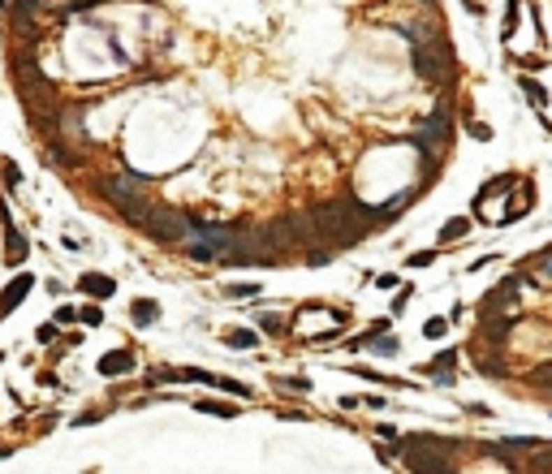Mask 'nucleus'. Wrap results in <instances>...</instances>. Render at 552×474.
Wrapping results in <instances>:
<instances>
[{
	"label": "nucleus",
	"mask_w": 552,
	"mask_h": 474,
	"mask_svg": "<svg viewBox=\"0 0 552 474\" xmlns=\"http://www.w3.org/2000/svg\"><path fill=\"white\" fill-rule=\"evenodd\" d=\"M333 259H337V246H328V242H315V251H311V246L303 251V263L307 267H324V263H333Z\"/></svg>",
	"instance_id": "9b49d317"
},
{
	"label": "nucleus",
	"mask_w": 552,
	"mask_h": 474,
	"mask_svg": "<svg viewBox=\"0 0 552 474\" xmlns=\"http://www.w3.org/2000/svg\"><path fill=\"white\" fill-rule=\"evenodd\" d=\"M78 323H82V328H99V323H104V311H99V306L91 302V306H82V311H78Z\"/></svg>",
	"instance_id": "6ab92c4d"
},
{
	"label": "nucleus",
	"mask_w": 552,
	"mask_h": 474,
	"mask_svg": "<svg viewBox=\"0 0 552 474\" xmlns=\"http://www.w3.org/2000/svg\"><path fill=\"white\" fill-rule=\"evenodd\" d=\"M479 366H484V371H488V376H505V362H496V358H484V362H479Z\"/></svg>",
	"instance_id": "473e14b6"
},
{
	"label": "nucleus",
	"mask_w": 552,
	"mask_h": 474,
	"mask_svg": "<svg viewBox=\"0 0 552 474\" xmlns=\"http://www.w3.org/2000/svg\"><path fill=\"white\" fill-rule=\"evenodd\" d=\"M9 453H13V448H5V444H0V461H5V457H9Z\"/></svg>",
	"instance_id": "e433bc0d"
},
{
	"label": "nucleus",
	"mask_w": 552,
	"mask_h": 474,
	"mask_svg": "<svg viewBox=\"0 0 552 474\" xmlns=\"http://www.w3.org/2000/svg\"><path fill=\"white\" fill-rule=\"evenodd\" d=\"M436 255H440V251H419V255H410V259H406V267H432V263H436Z\"/></svg>",
	"instance_id": "a878e982"
},
{
	"label": "nucleus",
	"mask_w": 552,
	"mask_h": 474,
	"mask_svg": "<svg viewBox=\"0 0 552 474\" xmlns=\"http://www.w3.org/2000/svg\"><path fill=\"white\" fill-rule=\"evenodd\" d=\"M87 9H95V0H69V5H65L61 13L69 17V13H87Z\"/></svg>",
	"instance_id": "cd10ccee"
},
{
	"label": "nucleus",
	"mask_w": 552,
	"mask_h": 474,
	"mask_svg": "<svg viewBox=\"0 0 552 474\" xmlns=\"http://www.w3.org/2000/svg\"><path fill=\"white\" fill-rule=\"evenodd\" d=\"M0 229H5V263L9 267H22V263H27V255H31V246H27V233L13 224V216H9L5 203H0Z\"/></svg>",
	"instance_id": "20e7f679"
},
{
	"label": "nucleus",
	"mask_w": 552,
	"mask_h": 474,
	"mask_svg": "<svg viewBox=\"0 0 552 474\" xmlns=\"http://www.w3.org/2000/svg\"><path fill=\"white\" fill-rule=\"evenodd\" d=\"M466 130H470V134H474V138H484V142H488V138H492V130H488V126H484V121H470V126H466Z\"/></svg>",
	"instance_id": "2f4dec72"
},
{
	"label": "nucleus",
	"mask_w": 552,
	"mask_h": 474,
	"mask_svg": "<svg viewBox=\"0 0 552 474\" xmlns=\"http://www.w3.org/2000/svg\"><path fill=\"white\" fill-rule=\"evenodd\" d=\"M186 380V366H152L147 371V384H182Z\"/></svg>",
	"instance_id": "ddd939ff"
},
{
	"label": "nucleus",
	"mask_w": 552,
	"mask_h": 474,
	"mask_svg": "<svg viewBox=\"0 0 552 474\" xmlns=\"http://www.w3.org/2000/svg\"><path fill=\"white\" fill-rule=\"evenodd\" d=\"M509 323H514V315H500V319H484V336H488V341H505Z\"/></svg>",
	"instance_id": "dca6fc26"
},
{
	"label": "nucleus",
	"mask_w": 552,
	"mask_h": 474,
	"mask_svg": "<svg viewBox=\"0 0 552 474\" xmlns=\"http://www.w3.org/2000/svg\"><path fill=\"white\" fill-rule=\"evenodd\" d=\"M134 366H138L134 349H112V354H104V358L95 362V371H99V376H130Z\"/></svg>",
	"instance_id": "0eeeda50"
},
{
	"label": "nucleus",
	"mask_w": 552,
	"mask_h": 474,
	"mask_svg": "<svg viewBox=\"0 0 552 474\" xmlns=\"http://www.w3.org/2000/svg\"><path fill=\"white\" fill-rule=\"evenodd\" d=\"M57 328H61V323H43V328H39V341H52V336H57Z\"/></svg>",
	"instance_id": "c9c22d12"
},
{
	"label": "nucleus",
	"mask_w": 552,
	"mask_h": 474,
	"mask_svg": "<svg viewBox=\"0 0 552 474\" xmlns=\"http://www.w3.org/2000/svg\"><path fill=\"white\" fill-rule=\"evenodd\" d=\"M130 319L138 323V328H152V323L160 319V302H156V297H134V302H130Z\"/></svg>",
	"instance_id": "9d476101"
},
{
	"label": "nucleus",
	"mask_w": 552,
	"mask_h": 474,
	"mask_svg": "<svg viewBox=\"0 0 552 474\" xmlns=\"http://www.w3.org/2000/svg\"><path fill=\"white\" fill-rule=\"evenodd\" d=\"M410 297H414V289H410V285H406V289H401V293H397V297H393V315H397V311H401V306H406V302H410Z\"/></svg>",
	"instance_id": "7c9ffc66"
},
{
	"label": "nucleus",
	"mask_w": 552,
	"mask_h": 474,
	"mask_svg": "<svg viewBox=\"0 0 552 474\" xmlns=\"http://www.w3.org/2000/svg\"><path fill=\"white\" fill-rule=\"evenodd\" d=\"M194 410H198V414H212V418H233V414H238L233 406L212 401V397H198V401H194Z\"/></svg>",
	"instance_id": "2eb2a0df"
},
{
	"label": "nucleus",
	"mask_w": 552,
	"mask_h": 474,
	"mask_svg": "<svg viewBox=\"0 0 552 474\" xmlns=\"http://www.w3.org/2000/svg\"><path fill=\"white\" fill-rule=\"evenodd\" d=\"M259 332L281 336V332H285V319H281V315H259Z\"/></svg>",
	"instance_id": "aec40b11"
},
{
	"label": "nucleus",
	"mask_w": 552,
	"mask_h": 474,
	"mask_svg": "<svg viewBox=\"0 0 552 474\" xmlns=\"http://www.w3.org/2000/svg\"><path fill=\"white\" fill-rule=\"evenodd\" d=\"M410 65L423 82H453V47L444 35L432 43H410Z\"/></svg>",
	"instance_id": "f257e3e1"
},
{
	"label": "nucleus",
	"mask_w": 552,
	"mask_h": 474,
	"mask_svg": "<svg viewBox=\"0 0 552 474\" xmlns=\"http://www.w3.org/2000/svg\"><path fill=\"white\" fill-rule=\"evenodd\" d=\"M57 323H78V311H73V306H57Z\"/></svg>",
	"instance_id": "c756f323"
},
{
	"label": "nucleus",
	"mask_w": 552,
	"mask_h": 474,
	"mask_svg": "<svg viewBox=\"0 0 552 474\" xmlns=\"http://www.w3.org/2000/svg\"><path fill=\"white\" fill-rule=\"evenodd\" d=\"M35 289V276H31V272H17V276L5 285V289H0V319H5V315H13L22 302H27V293Z\"/></svg>",
	"instance_id": "423d86ee"
},
{
	"label": "nucleus",
	"mask_w": 552,
	"mask_h": 474,
	"mask_svg": "<svg viewBox=\"0 0 552 474\" xmlns=\"http://www.w3.org/2000/svg\"><path fill=\"white\" fill-rule=\"evenodd\" d=\"M0 172H5V186H9V190H17V186H22V168H17V160L0 156Z\"/></svg>",
	"instance_id": "a211bd4d"
},
{
	"label": "nucleus",
	"mask_w": 552,
	"mask_h": 474,
	"mask_svg": "<svg viewBox=\"0 0 552 474\" xmlns=\"http://www.w3.org/2000/svg\"><path fill=\"white\" fill-rule=\"evenodd\" d=\"M466 233H470V220H466V216H453V220L440 224V242H458V237H466Z\"/></svg>",
	"instance_id": "4468645a"
},
{
	"label": "nucleus",
	"mask_w": 552,
	"mask_h": 474,
	"mask_svg": "<svg viewBox=\"0 0 552 474\" xmlns=\"http://www.w3.org/2000/svg\"><path fill=\"white\" fill-rule=\"evenodd\" d=\"M224 341H229L233 349H255V345H259V332H250V328H233Z\"/></svg>",
	"instance_id": "f3484780"
},
{
	"label": "nucleus",
	"mask_w": 552,
	"mask_h": 474,
	"mask_svg": "<svg viewBox=\"0 0 552 474\" xmlns=\"http://www.w3.org/2000/svg\"><path fill=\"white\" fill-rule=\"evenodd\" d=\"M99 194H104L112 207H125V203H134V198H147V177H138V172H112V177L99 182Z\"/></svg>",
	"instance_id": "7ed1b4c3"
},
{
	"label": "nucleus",
	"mask_w": 552,
	"mask_h": 474,
	"mask_svg": "<svg viewBox=\"0 0 552 474\" xmlns=\"http://www.w3.org/2000/svg\"><path fill=\"white\" fill-rule=\"evenodd\" d=\"M444 332H449V319H440V315H436V319H428V323H423V336H428V341H440Z\"/></svg>",
	"instance_id": "412c9836"
},
{
	"label": "nucleus",
	"mask_w": 552,
	"mask_h": 474,
	"mask_svg": "<svg viewBox=\"0 0 552 474\" xmlns=\"http://www.w3.org/2000/svg\"><path fill=\"white\" fill-rule=\"evenodd\" d=\"M518 87H522V95L531 99L535 108H548V91H544V82H535V78H531V73H522V78H518Z\"/></svg>",
	"instance_id": "f8f14e48"
},
{
	"label": "nucleus",
	"mask_w": 552,
	"mask_h": 474,
	"mask_svg": "<svg viewBox=\"0 0 552 474\" xmlns=\"http://www.w3.org/2000/svg\"><path fill=\"white\" fill-rule=\"evenodd\" d=\"M535 272H539V276H548V281H552V251L535 259Z\"/></svg>",
	"instance_id": "c85d7f7f"
},
{
	"label": "nucleus",
	"mask_w": 552,
	"mask_h": 474,
	"mask_svg": "<svg viewBox=\"0 0 552 474\" xmlns=\"http://www.w3.org/2000/svg\"><path fill=\"white\" fill-rule=\"evenodd\" d=\"M259 285L255 281H246V285H224V297H255Z\"/></svg>",
	"instance_id": "b1692460"
},
{
	"label": "nucleus",
	"mask_w": 552,
	"mask_h": 474,
	"mask_svg": "<svg viewBox=\"0 0 552 474\" xmlns=\"http://www.w3.org/2000/svg\"><path fill=\"white\" fill-rule=\"evenodd\" d=\"M518 9H522V0H509V5H505V39H509L514 27H518Z\"/></svg>",
	"instance_id": "393cba45"
},
{
	"label": "nucleus",
	"mask_w": 552,
	"mask_h": 474,
	"mask_svg": "<svg viewBox=\"0 0 552 474\" xmlns=\"http://www.w3.org/2000/svg\"><path fill=\"white\" fill-rule=\"evenodd\" d=\"M281 388H289V392H311L307 380H281Z\"/></svg>",
	"instance_id": "72a5a7b5"
},
{
	"label": "nucleus",
	"mask_w": 552,
	"mask_h": 474,
	"mask_svg": "<svg viewBox=\"0 0 552 474\" xmlns=\"http://www.w3.org/2000/svg\"><path fill=\"white\" fill-rule=\"evenodd\" d=\"M216 388H220V392H233V397H242V401H250V397H255V392H250L246 384H238V380H224V376H220V384H216Z\"/></svg>",
	"instance_id": "4be33fe9"
},
{
	"label": "nucleus",
	"mask_w": 552,
	"mask_h": 474,
	"mask_svg": "<svg viewBox=\"0 0 552 474\" xmlns=\"http://www.w3.org/2000/svg\"><path fill=\"white\" fill-rule=\"evenodd\" d=\"M531 384H539V388H552V362H548V366H535V371H531Z\"/></svg>",
	"instance_id": "bb28decb"
},
{
	"label": "nucleus",
	"mask_w": 552,
	"mask_h": 474,
	"mask_svg": "<svg viewBox=\"0 0 552 474\" xmlns=\"http://www.w3.org/2000/svg\"><path fill=\"white\" fill-rule=\"evenodd\" d=\"M375 285H380V289H397V272H384V276H375Z\"/></svg>",
	"instance_id": "f704fd0d"
},
{
	"label": "nucleus",
	"mask_w": 552,
	"mask_h": 474,
	"mask_svg": "<svg viewBox=\"0 0 552 474\" xmlns=\"http://www.w3.org/2000/svg\"><path fill=\"white\" fill-rule=\"evenodd\" d=\"M138 233H147V237L160 242V246H182V242L194 237L190 233V212H173V207L152 203V212H147V220H143Z\"/></svg>",
	"instance_id": "f03ea898"
},
{
	"label": "nucleus",
	"mask_w": 552,
	"mask_h": 474,
	"mask_svg": "<svg viewBox=\"0 0 552 474\" xmlns=\"http://www.w3.org/2000/svg\"><path fill=\"white\" fill-rule=\"evenodd\" d=\"M48 160H52L57 168H78L82 151H78V147H69L65 138H48Z\"/></svg>",
	"instance_id": "1a4fd4ad"
},
{
	"label": "nucleus",
	"mask_w": 552,
	"mask_h": 474,
	"mask_svg": "<svg viewBox=\"0 0 552 474\" xmlns=\"http://www.w3.org/2000/svg\"><path fill=\"white\" fill-rule=\"evenodd\" d=\"M371 349H375V354H380V358H393L401 345H397L393 336H375V341H371Z\"/></svg>",
	"instance_id": "5701e85b"
},
{
	"label": "nucleus",
	"mask_w": 552,
	"mask_h": 474,
	"mask_svg": "<svg viewBox=\"0 0 552 474\" xmlns=\"http://www.w3.org/2000/svg\"><path fill=\"white\" fill-rule=\"evenodd\" d=\"M78 289L87 297H95V302H108V297L117 293V281L108 276V272H87V276H78Z\"/></svg>",
	"instance_id": "6e6552de"
},
{
	"label": "nucleus",
	"mask_w": 552,
	"mask_h": 474,
	"mask_svg": "<svg viewBox=\"0 0 552 474\" xmlns=\"http://www.w3.org/2000/svg\"><path fill=\"white\" fill-rule=\"evenodd\" d=\"M401 448V461H406L414 474H458L453 466H449V453H419V448L414 444H397Z\"/></svg>",
	"instance_id": "39448f33"
}]
</instances>
